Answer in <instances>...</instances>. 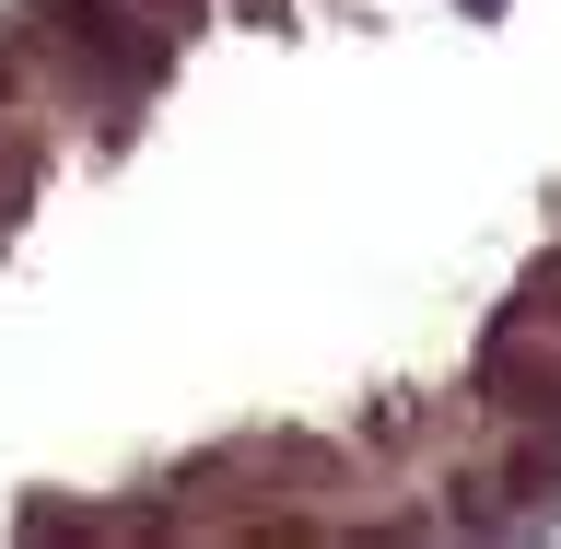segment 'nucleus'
Wrapping results in <instances>:
<instances>
[{"mask_svg":"<svg viewBox=\"0 0 561 549\" xmlns=\"http://www.w3.org/2000/svg\"><path fill=\"white\" fill-rule=\"evenodd\" d=\"M47 24H59L70 59H105V70H129V82L164 70V35H129V24H117V0H47Z\"/></svg>","mask_w":561,"mask_h":549,"instance_id":"nucleus-1","label":"nucleus"},{"mask_svg":"<svg viewBox=\"0 0 561 549\" xmlns=\"http://www.w3.org/2000/svg\"><path fill=\"white\" fill-rule=\"evenodd\" d=\"M234 12H245V24H257V35H270V24H280V12H293V0H234Z\"/></svg>","mask_w":561,"mask_h":549,"instance_id":"nucleus-2","label":"nucleus"},{"mask_svg":"<svg viewBox=\"0 0 561 549\" xmlns=\"http://www.w3.org/2000/svg\"><path fill=\"white\" fill-rule=\"evenodd\" d=\"M0 94H12V59H0Z\"/></svg>","mask_w":561,"mask_h":549,"instance_id":"nucleus-3","label":"nucleus"}]
</instances>
